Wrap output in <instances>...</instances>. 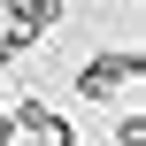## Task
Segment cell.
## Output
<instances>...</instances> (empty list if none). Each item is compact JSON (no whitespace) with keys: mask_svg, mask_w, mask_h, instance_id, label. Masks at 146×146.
Returning a JSON list of instances; mask_svg holds the SVG:
<instances>
[{"mask_svg":"<svg viewBox=\"0 0 146 146\" xmlns=\"http://www.w3.org/2000/svg\"><path fill=\"white\" fill-rule=\"evenodd\" d=\"M139 69H146L139 46H100V54H85V62H77V92H85V100H123Z\"/></svg>","mask_w":146,"mask_h":146,"instance_id":"obj_1","label":"cell"},{"mask_svg":"<svg viewBox=\"0 0 146 146\" xmlns=\"http://www.w3.org/2000/svg\"><path fill=\"white\" fill-rule=\"evenodd\" d=\"M8 123H15V131H23L31 146H62V139H69V123H62V108H46L38 92H23V100L8 108Z\"/></svg>","mask_w":146,"mask_h":146,"instance_id":"obj_2","label":"cell"},{"mask_svg":"<svg viewBox=\"0 0 146 146\" xmlns=\"http://www.w3.org/2000/svg\"><path fill=\"white\" fill-rule=\"evenodd\" d=\"M0 8H8V23L31 31V38H46V31L62 23V0H0Z\"/></svg>","mask_w":146,"mask_h":146,"instance_id":"obj_3","label":"cell"},{"mask_svg":"<svg viewBox=\"0 0 146 146\" xmlns=\"http://www.w3.org/2000/svg\"><path fill=\"white\" fill-rule=\"evenodd\" d=\"M31 46H38L31 31H15V23H0V69H15V62H23Z\"/></svg>","mask_w":146,"mask_h":146,"instance_id":"obj_4","label":"cell"},{"mask_svg":"<svg viewBox=\"0 0 146 146\" xmlns=\"http://www.w3.org/2000/svg\"><path fill=\"white\" fill-rule=\"evenodd\" d=\"M115 146H146V115H123L115 123Z\"/></svg>","mask_w":146,"mask_h":146,"instance_id":"obj_5","label":"cell"},{"mask_svg":"<svg viewBox=\"0 0 146 146\" xmlns=\"http://www.w3.org/2000/svg\"><path fill=\"white\" fill-rule=\"evenodd\" d=\"M0 146H23V131L8 123V108H0Z\"/></svg>","mask_w":146,"mask_h":146,"instance_id":"obj_6","label":"cell"},{"mask_svg":"<svg viewBox=\"0 0 146 146\" xmlns=\"http://www.w3.org/2000/svg\"><path fill=\"white\" fill-rule=\"evenodd\" d=\"M0 108H8V77H0Z\"/></svg>","mask_w":146,"mask_h":146,"instance_id":"obj_7","label":"cell"},{"mask_svg":"<svg viewBox=\"0 0 146 146\" xmlns=\"http://www.w3.org/2000/svg\"><path fill=\"white\" fill-rule=\"evenodd\" d=\"M62 146H77V139H62Z\"/></svg>","mask_w":146,"mask_h":146,"instance_id":"obj_8","label":"cell"}]
</instances>
